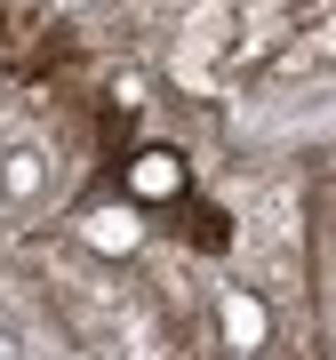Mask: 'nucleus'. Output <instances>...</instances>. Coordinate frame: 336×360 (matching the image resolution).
Returning <instances> with one entry per match:
<instances>
[{"instance_id": "1", "label": "nucleus", "mask_w": 336, "mask_h": 360, "mask_svg": "<svg viewBox=\"0 0 336 360\" xmlns=\"http://www.w3.org/2000/svg\"><path fill=\"white\" fill-rule=\"evenodd\" d=\"M136 193H176V160H136Z\"/></svg>"}]
</instances>
